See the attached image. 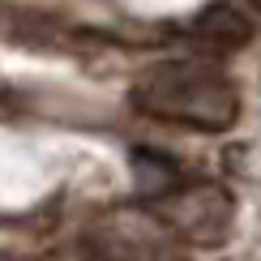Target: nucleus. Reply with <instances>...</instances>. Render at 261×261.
Here are the masks:
<instances>
[{"label": "nucleus", "mask_w": 261, "mask_h": 261, "mask_svg": "<svg viewBox=\"0 0 261 261\" xmlns=\"http://www.w3.org/2000/svg\"><path fill=\"white\" fill-rule=\"evenodd\" d=\"M163 223L171 227L176 236H184L189 244H223L227 231H231V219H236V201L223 184H189V189H176L167 193L159 205Z\"/></svg>", "instance_id": "2"}, {"label": "nucleus", "mask_w": 261, "mask_h": 261, "mask_svg": "<svg viewBox=\"0 0 261 261\" xmlns=\"http://www.w3.org/2000/svg\"><path fill=\"white\" fill-rule=\"evenodd\" d=\"M133 189H137V197H146V201H163L167 193L180 189L176 163H171L167 154L137 150V154H133Z\"/></svg>", "instance_id": "4"}, {"label": "nucleus", "mask_w": 261, "mask_h": 261, "mask_svg": "<svg viewBox=\"0 0 261 261\" xmlns=\"http://www.w3.org/2000/svg\"><path fill=\"white\" fill-rule=\"evenodd\" d=\"M167 231L163 214L120 210L94 227V261H167Z\"/></svg>", "instance_id": "3"}, {"label": "nucleus", "mask_w": 261, "mask_h": 261, "mask_svg": "<svg viewBox=\"0 0 261 261\" xmlns=\"http://www.w3.org/2000/svg\"><path fill=\"white\" fill-rule=\"evenodd\" d=\"M227 5H236L244 17H257V13H261V0H227Z\"/></svg>", "instance_id": "5"}, {"label": "nucleus", "mask_w": 261, "mask_h": 261, "mask_svg": "<svg viewBox=\"0 0 261 261\" xmlns=\"http://www.w3.org/2000/svg\"><path fill=\"white\" fill-rule=\"evenodd\" d=\"M133 107L167 124L223 133L240 116V90L223 69L205 60H163L137 77Z\"/></svg>", "instance_id": "1"}]
</instances>
